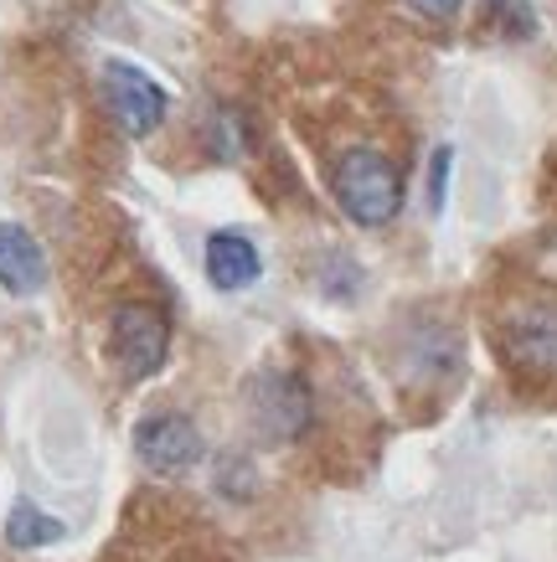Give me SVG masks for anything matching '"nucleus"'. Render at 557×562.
<instances>
[{
  "instance_id": "f257e3e1",
  "label": "nucleus",
  "mask_w": 557,
  "mask_h": 562,
  "mask_svg": "<svg viewBox=\"0 0 557 562\" xmlns=\"http://www.w3.org/2000/svg\"><path fill=\"white\" fill-rule=\"evenodd\" d=\"M331 187H336L341 212L352 222H361V227H382V222H392L398 206H403V181H398L388 155H377V150L341 155Z\"/></svg>"
},
{
  "instance_id": "f03ea898",
  "label": "nucleus",
  "mask_w": 557,
  "mask_h": 562,
  "mask_svg": "<svg viewBox=\"0 0 557 562\" xmlns=\"http://www.w3.org/2000/svg\"><path fill=\"white\" fill-rule=\"evenodd\" d=\"M109 351H114L124 376H155L166 367L170 351V325L155 305H119L109 321Z\"/></svg>"
},
{
  "instance_id": "7ed1b4c3",
  "label": "nucleus",
  "mask_w": 557,
  "mask_h": 562,
  "mask_svg": "<svg viewBox=\"0 0 557 562\" xmlns=\"http://www.w3.org/2000/svg\"><path fill=\"white\" fill-rule=\"evenodd\" d=\"M248 424L258 439L289 443L310 424V387L294 372H264L248 382Z\"/></svg>"
},
{
  "instance_id": "20e7f679",
  "label": "nucleus",
  "mask_w": 557,
  "mask_h": 562,
  "mask_svg": "<svg viewBox=\"0 0 557 562\" xmlns=\"http://www.w3.org/2000/svg\"><path fill=\"white\" fill-rule=\"evenodd\" d=\"M103 99H109L119 130L130 139L155 135L160 120H166V88L155 78H145L140 68H130V63H119V57L103 63Z\"/></svg>"
},
{
  "instance_id": "39448f33",
  "label": "nucleus",
  "mask_w": 557,
  "mask_h": 562,
  "mask_svg": "<svg viewBox=\"0 0 557 562\" xmlns=\"http://www.w3.org/2000/svg\"><path fill=\"white\" fill-rule=\"evenodd\" d=\"M135 454L145 460V470H155V475H186L191 464H202L207 443L186 413H155V418L140 424Z\"/></svg>"
},
{
  "instance_id": "423d86ee",
  "label": "nucleus",
  "mask_w": 557,
  "mask_h": 562,
  "mask_svg": "<svg viewBox=\"0 0 557 562\" xmlns=\"http://www.w3.org/2000/svg\"><path fill=\"white\" fill-rule=\"evenodd\" d=\"M47 284V254L21 222H0V290L36 294Z\"/></svg>"
},
{
  "instance_id": "0eeeda50",
  "label": "nucleus",
  "mask_w": 557,
  "mask_h": 562,
  "mask_svg": "<svg viewBox=\"0 0 557 562\" xmlns=\"http://www.w3.org/2000/svg\"><path fill=\"white\" fill-rule=\"evenodd\" d=\"M258 269H264V258H258V248L243 233H212L207 238V279L218 284V290H248L258 279Z\"/></svg>"
},
{
  "instance_id": "6e6552de",
  "label": "nucleus",
  "mask_w": 557,
  "mask_h": 562,
  "mask_svg": "<svg viewBox=\"0 0 557 562\" xmlns=\"http://www.w3.org/2000/svg\"><path fill=\"white\" fill-rule=\"evenodd\" d=\"M63 537V521L57 516H47L42 506H32V501H16V512H11V521H5V542L11 547H47Z\"/></svg>"
},
{
  "instance_id": "1a4fd4ad",
  "label": "nucleus",
  "mask_w": 557,
  "mask_h": 562,
  "mask_svg": "<svg viewBox=\"0 0 557 562\" xmlns=\"http://www.w3.org/2000/svg\"><path fill=\"white\" fill-rule=\"evenodd\" d=\"M449 160H455V155L439 150V155H434V166H428V206H434V212H444V181H449Z\"/></svg>"
},
{
  "instance_id": "9d476101",
  "label": "nucleus",
  "mask_w": 557,
  "mask_h": 562,
  "mask_svg": "<svg viewBox=\"0 0 557 562\" xmlns=\"http://www.w3.org/2000/svg\"><path fill=\"white\" fill-rule=\"evenodd\" d=\"M408 5H413L419 16H428V21H455L465 0H408Z\"/></svg>"
}]
</instances>
